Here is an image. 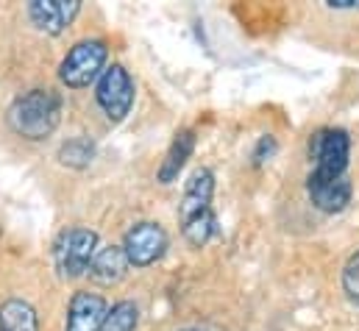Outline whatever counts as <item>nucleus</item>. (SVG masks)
I'll list each match as a JSON object with an SVG mask.
<instances>
[{
  "label": "nucleus",
  "instance_id": "2eb2a0df",
  "mask_svg": "<svg viewBox=\"0 0 359 331\" xmlns=\"http://www.w3.org/2000/svg\"><path fill=\"white\" fill-rule=\"evenodd\" d=\"M95 159V145L87 137H73L59 148V162L76 170H84Z\"/></svg>",
  "mask_w": 359,
  "mask_h": 331
},
{
  "label": "nucleus",
  "instance_id": "dca6fc26",
  "mask_svg": "<svg viewBox=\"0 0 359 331\" xmlns=\"http://www.w3.org/2000/svg\"><path fill=\"white\" fill-rule=\"evenodd\" d=\"M343 290H346V295L359 306V250L346 262V267H343Z\"/></svg>",
  "mask_w": 359,
  "mask_h": 331
},
{
  "label": "nucleus",
  "instance_id": "423d86ee",
  "mask_svg": "<svg viewBox=\"0 0 359 331\" xmlns=\"http://www.w3.org/2000/svg\"><path fill=\"white\" fill-rule=\"evenodd\" d=\"M134 97H137V89L123 65H111L100 73L97 86H95V100L111 123L126 120V114L134 106Z\"/></svg>",
  "mask_w": 359,
  "mask_h": 331
},
{
  "label": "nucleus",
  "instance_id": "9b49d317",
  "mask_svg": "<svg viewBox=\"0 0 359 331\" xmlns=\"http://www.w3.org/2000/svg\"><path fill=\"white\" fill-rule=\"evenodd\" d=\"M128 267H131V264H128L123 248H120V245H109V248H100L95 253V259H92V264H90V276H92V281L109 287V284L123 281V276H126Z\"/></svg>",
  "mask_w": 359,
  "mask_h": 331
},
{
  "label": "nucleus",
  "instance_id": "f03ea898",
  "mask_svg": "<svg viewBox=\"0 0 359 331\" xmlns=\"http://www.w3.org/2000/svg\"><path fill=\"white\" fill-rule=\"evenodd\" d=\"M62 97L53 89H31L8 109V126L22 140H45L59 128Z\"/></svg>",
  "mask_w": 359,
  "mask_h": 331
},
{
  "label": "nucleus",
  "instance_id": "6ab92c4d",
  "mask_svg": "<svg viewBox=\"0 0 359 331\" xmlns=\"http://www.w3.org/2000/svg\"><path fill=\"white\" fill-rule=\"evenodd\" d=\"M181 331H195V329H181Z\"/></svg>",
  "mask_w": 359,
  "mask_h": 331
},
{
  "label": "nucleus",
  "instance_id": "9d476101",
  "mask_svg": "<svg viewBox=\"0 0 359 331\" xmlns=\"http://www.w3.org/2000/svg\"><path fill=\"white\" fill-rule=\"evenodd\" d=\"M106 312H109V304L103 295L90 292V290H79L70 298L65 331H100Z\"/></svg>",
  "mask_w": 359,
  "mask_h": 331
},
{
  "label": "nucleus",
  "instance_id": "a211bd4d",
  "mask_svg": "<svg viewBox=\"0 0 359 331\" xmlns=\"http://www.w3.org/2000/svg\"><path fill=\"white\" fill-rule=\"evenodd\" d=\"M332 8H359V0H326Z\"/></svg>",
  "mask_w": 359,
  "mask_h": 331
},
{
  "label": "nucleus",
  "instance_id": "ddd939ff",
  "mask_svg": "<svg viewBox=\"0 0 359 331\" xmlns=\"http://www.w3.org/2000/svg\"><path fill=\"white\" fill-rule=\"evenodd\" d=\"M0 331H39L36 309L20 298L6 301L0 306Z\"/></svg>",
  "mask_w": 359,
  "mask_h": 331
},
{
  "label": "nucleus",
  "instance_id": "0eeeda50",
  "mask_svg": "<svg viewBox=\"0 0 359 331\" xmlns=\"http://www.w3.org/2000/svg\"><path fill=\"white\" fill-rule=\"evenodd\" d=\"M120 248H123L131 267H151L168 250V231L159 223L142 220V223H137V226H131L126 231Z\"/></svg>",
  "mask_w": 359,
  "mask_h": 331
},
{
  "label": "nucleus",
  "instance_id": "7ed1b4c3",
  "mask_svg": "<svg viewBox=\"0 0 359 331\" xmlns=\"http://www.w3.org/2000/svg\"><path fill=\"white\" fill-rule=\"evenodd\" d=\"M351 159V140L343 128H320L309 140V162L315 178H346Z\"/></svg>",
  "mask_w": 359,
  "mask_h": 331
},
{
  "label": "nucleus",
  "instance_id": "39448f33",
  "mask_svg": "<svg viewBox=\"0 0 359 331\" xmlns=\"http://www.w3.org/2000/svg\"><path fill=\"white\" fill-rule=\"evenodd\" d=\"M97 253V234L92 229H70L59 237L53 259H56V270L62 278H79L90 270L92 259Z\"/></svg>",
  "mask_w": 359,
  "mask_h": 331
},
{
  "label": "nucleus",
  "instance_id": "f257e3e1",
  "mask_svg": "<svg viewBox=\"0 0 359 331\" xmlns=\"http://www.w3.org/2000/svg\"><path fill=\"white\" fill-rule=\"evenodd\" d=\"M212 195H215V173L209 167L192 170L179 203L181 234L192 248L209 245V240L217 234V217L212 209Z\"/></svg>",
  "mask_w": 359,
  "mask_h": 331
},
{
  "label": "nucleus",
  "instance_id": "6e6552de",
  "mask_svg": "<svg viewBox=\"0 0 359 331\" xmlns=\"http://www.w3.org/2000/svg\"><path fill=\"white\" fill-rule=\"evenodd\" d=\"M79 11H81V0H34L28 6L31 22L50 36L67 31Z\"/></svg>",
  "mask_w": 359,
  "mask_h": 331
},
{
  "label": "nucleus",
  "instance_id": "4468645a",
  "mask_svg": "<svg viewBox=\"0 0 359 331\" xmlns=\"http://www.w3.org/2000/svg\"><path fill=\"white\" fill-rule=\"evenodd\" d=\"M140 323V306L134 301H117L109 312L100 331H134Z\"/></svg>",
  "mask_w": 359,
  "mask_h": 331
},
{
  "label": "nucleus",
  "instance_id": "1a4fd4ad",
  "mask_svg": "<svg viewBox=\"0 0 359 331\" xmlns=\"http://www.w3.org/2000/svg\"><path fill=\"white\" fill-rule=\"evenodd\" d=\"M306 192H309V201L315 209L326 212V215H340L351 198H354V187H351V178H315L309 175L306 178Z\"/></svg>",
  "mask_w": 359,
  "mask_h": 331
},
{
  "label": "nucleus",
  "instance_id": "20e7f679",
  "mask_svg": "<svg viewBox=\"0 0 359 331\" xmlns=\"http://www.w3.org/2000/svg\"><path fill=\"white\" fill-rule=\"evenodd\" d=\"M106 59H109V48H106L103 39L76 42L67 50V56L62 59V65H59V79H62L65 86H70V89L90 86L92 81L100 79Z\"/></svg>",
  "mask_w": 359,
  "mask_h": 331
},
{
  "label": "nucleus",
  "instance_id": "f3484780",
  "mask_svg": "<svg viewBox=\"0 0 359 331\" xmlns=\"http://www.w3.org/2000/svg\"><path fill=\"white\" fill-rule=\"evenodd\" d=\"M276 151H278L276 137H270V134L259 137V142H257V148H254V165L259 167V165H265V162H270Z\"/></svg>",
  "mask_w": 359,
  "mask_h": 331
},
{
  "label": "nucleus",
  "instance_id": "f8f14e48",
  "mask_svg": "<svg viewBox=\"0 0 359 331\" xmlns=\"http://www.w3.org/2000/svg\"><path fill=\"white\" fill-rule=\"evenodd\" d=\"M192 151H195V131H192V128H184V131H179V134L173 137L170 151H168L165 162L159 167L156 178H159L162 184H173V181L179 178V173L184 170V165H187V159L192 156Z\"/></svg>",
  "mask_w": 359,
  "mask_h": 331
}]
</instances>
